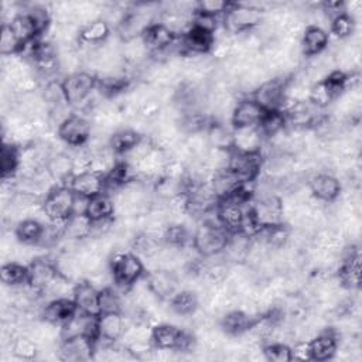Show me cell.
<instances>
[{"mask_svg": "<svg viewBox=\"0 0 362 362\" xmlns=\"http://www.w3.org/2000/svg\"><path fill=\"white\" fill-rule=\"evenodd\" d=\"M264 8L255 3H230L223 14V27L230 34H242L257 28L263 21Z\"/></svg>", "mask_w": 362, "mask_h": 362, "instance_id": "cell-1", "label": "cell"}, {"mask_svg": "<svg viewBox=\"0 0 362 362\" xmlns=\"http://www.w3.org/2000/svg\"><path fill=\"white\" fill-rule=\"evenodd\" d=\"M109 259V267L117 286L129 290L134 283L144 277V263L136 253L119 250Z\"/></svg>", "mask_w": 362, "mask_h": 362, "instance_id": "cell-2", "label": "cell"}, {"mask_svg": "<svg viewBox=\"0 0 362 362\" xmlns=\"http://www.w3.org/2000/svg\"><path fill=\"white\" fill-rule=\"evenodd\" d=\"M229 235L219 225L201 222L192 233V246L202 257L219 255L226 247Z\"/></svg>", "mask_w": 362, "mask_h": 362, "instance_id": "cell-3", "label": "cell"}, {"mask_svg": "<svg viewBox=\"0 0 362 362\" xmlns=\"http://www.w3.org/2000/svg\"><path fill=\"white\" fill-rule=\"evenodd\" d=\"M96 75L89 71H79L76 74L64 76L62 79L66 100L76 110H81L83 107L86 100L96 89Z\"/></svg>", "mask_w": 362, "mask_h": 362, "instance_id": "cell-4", "label": "cell"}, {"mask_svg": "<svg viewBox=\"0 0 362 362\" xmlns=\"http://www.w3.org/2000/svg\"><path fill=\"white\" fill-rule=\"evenodd\" d=\"M75 192L68 185L55 187L44 199L42 206L51 222L65 223L72 215Z\"/></svg>", "mask_w": 362, "mask_h": 362, "instance_id": "cell-5", "label": "cell"}, {"mask_svg": "<svg viewBox=\"0 0 362 362\" xmlns=\"http://www.w3.org/2000/svg\"><path fill=\"white\" fill-rule=\"evenodd\" d=\"M92 133L90 119L86 115L74 112L58 129L57 136L64 144L71 147H82L88 143Z\"/></svg>", "mask_w": 362, "mask_h": 362, "instance_id": "cell-6", "label": "cell"}, {"mask_svg": "<svg viewBox=\"0 0 362 362\" xmlns=\"http://www.w3.org/2000/svg\"><path fill=\"white\" fill-rule=\"evenodd\" d=\"M262 163V153H240L232 150L228 170H230L242 182H253L260 175Z\"/></svg>", "mask_w": 362, "mask_h": 362, "instance_id": "cell-7", "label": "cell"}, {"mask_svg": "<svg viewBox=\"0 0 362 362\" xmlns=\"http://www.w3.org/2000/svg\"><path fill=\"white\" fill-rule=\"evenodd\" d=\"M250 208L262 228H270L284 223L281 198L277 194H267L259 197Z\"/></svg>", "mask_w": 362, "mask_h": 362, "instance_id": "cell-8", "label": "cell"}, {"mask_svg": "<svg viewBox=\"0 0 362 362\" xmlns=\"http://www.w3.org/2000/svg\"><path fill=\"white\" fill-rule=\"evenodd\" d=\"M307 185L313 194V197L324 204L335 202L339 198V194L342 191V185L339 178L335 174L327 173V171H318L313 174Z\"/></svg>", "mask_w": 362, "mask_h": 362, "instance_id": "cell-9", "label": "cell"}, {"mask_svg": "<svg viewBox=\"0 0 362 362\" xmlns=\"http://www.w3.org/2000/svg\"><path fill=\"white\" fill-rule=\"evenodd\" d=\"M95 339L86 335H76L69 338H61L58 345V358L68 362H79L93 359Z\"/></svg>", "mask_w": 362, "mask_h": 362, "instance_id": "cell-10", "label": "cell"}, {"mask_svg": "<svg viewBox=\"0 0 362 362\" xmlns=\"http://www.w3.org/2000/svg\"><path fill=\"white\" fill-rule=\"evenodd\" d=\"M288 78H272L266 81L255 90L253 99L264 110H280L286 98L284 88Z\"/></svg>", "mask_w": 362, "mask_h": 362, "instance_id": "cell-11", "label": "cell"}, {"mask_svg": "<svg viewBox=\"0 0 362 362\" xmlns=\"http://www.w3.org/2000/svg\"><path fill=\"white\" fill-rule=\"evenodd\" d=\"M214 44V34L194 24L181 35L182 55H204L209 54Z\"/></svg>", "mask_w": 362, "mask_h": 362, "instance_id": "cell-12", "label": "cell"}, {"mask_svg": "<svg viewBox=\"0 0 362 362\" xmlns=\"http://www.w3.org/2000/svg\"><path fill=\"white\" fill-rule=\"evenodd\" d=\"M264 113L266 110L253 98H243L238 100L233 107V112L230 116V124L233 127L259 126Z\"/></svg>", "mask_w": 362, "mask_h": 362, "instance_id": "cell-13", "label": "cell"}, {"mask_svg": "<svg viewBox=\"0 0 362 362\" xmlns=\"http://www.w3.org/2000/svg\"><path fill=\"white\" fill-rule=\"evenodd\" d=\"M58 274L54 259H49L47 256H40L34 259L28 264V286L37 290L38 293H42V290L54 280V277Z\"/></svg>", "mask_w": 362, "mask_h": 362, "instance_id": "cell-14", "label": "cell"}, {"mask_svg": "<svg viewBox=\"0 0 362 362\" xmlns=\"http://www.w3.org/2000/svg\"><path fill=\"white\" fill-rule=\"evenodd\" d=\"M245 209H246L245 205H242L230 198L219 199L216 204V216H218L219 225L228 233L239 232Z\"/></svg>", "mask_w": 362, "mask_h": 362, "instance_id": "cell-15", "label": "cell"}, {"mask_svg": "<svg viewBox=\"0 0 362 362\" xmlns=\"http://www.w3.org/2000/svg\"><path fill=\"white\" fill-rule=\"evenodd\" d=\"M264 136L257 126L233 127L232 150L240 153H262Z\"/></svg>", "mask_w": 362, "mask_h": 362, "instance_id": "cell-16", "label": "cell"}, {"mask_svg": "<svg viewBox=\"0 0 362 362\" xmlns=\"http://www.w3.org/2000/svg\"><path fill=\"white\" fill-rule=\"evenodd\" d=\"M146 280L150 288L154 291V294L163 301H168L180 290L178 288L180 279L177 273H173V272L153 270V272H148V274L146 276Z\"/></svg>", "mask_w": 362, "mask_h": 362, "instance_id": "cell-17", "label": "cell"}, {"mask_svg": "<svg viewBox=\"0 0 362 362\" xmlns=\"http://www.w3.org/2000/svg\"><path fill=\"white\" fill-rule=\"evenodd\" d=\"M72 300L76 308L89 315H99V290L89 281L81 280L75 284Z\"/></svg>", "mask_w": 362, "mask_h": 362, "instance_id": "cell-18", "label": "cell"}, {"mask_svg": "<svg viewBox=\"0 0 362 362\" xmlns=\"http://www.w3.org/2000/svg\"><path fill=\"white\" fill-rule=\"evenodd\" d=\"M177 38L178 37L161 23H153L143 34V40L150 51V55L168 49L170 47H173Z\"/></svg>", "mask_w": 362, "mask_h": 362, "instance_id": "cell-19", "label": "cell"}, {"mask_svg": "<svg viewBox=\"0 0 362 362\" xmlns=\"http://www.w3.org/2000/svg\"><path fill=\"white\" fill-rule=\"evenodd\" d=\"M127 327L122 313H103L98 315V337L110 342H119Z\"/></svg>", "mask_w": 362, "mask_h": 362, "instance_id": "cell-20", "label": "cell"}, {"mask_svg": "<svg viewBox=\"0 0 362 362\" xmlns=\"http://www.w3.org/2000/svg\"><path fill=\"white\" fill-rule=\"evenodd\" d=\"M329 37L325 28L308 25L300 37V49L305 57H315L328 48Z\"/></svg>", "mask_w": 362, "mask_h": 362, "instance_id": "cell-21", "label": "cell"}, {"mask_svg": "<svg viewBox=\"0 0 362 362\" xmlns=\"http://www.w3.org/2000/svg\"><path fill=\"white\" fill-rule=\"evenodd\" d=\"M75 194H81L85 197H93L105 191V178L100 174L93 171H85L81 174H75L69 178L66 184Z\"/></svg>", "mask_w": 362, "mask_h": 362, "instance_id": "cell-22", "label": "cell"}, {"mask_svg": "<svg viewBox=\"0 0 362 362\" xmlns=\"http://www.w3.org/2000/svg\"><path fill=\"white\" fill-rule=\"evenodd\" d=\"M76 311L78 308L72 298H55L45 303L41 311V317L55 325L62 327Z\"/></svg>", "mask_w": 362, "mask_h": 362, "instance_id": "cell-23", "label": "cell"}, {"mask_svg": "<svg viewBox=\"0 0 362 362\" xmlns=\"http://www.w3.org/2000/svg\"><path fill=\"white\" fill-rule=\"evenodd\" d=\"M310 342L311 359L314 361H328L335 358V352L338 348V337L332 331H322L315 335Z\"/></svg>", "mask_w": 362, "mask_h": 362, "instance_id": "cell-24", "label": "cell"}, {"mask_svg": "<svg viewBox=\"0 0 362 362\" xmlns=\"http://www.w3.org/2000/svg\"><path fill=\"white\" fill-rule=\"evenodd\" d=\"M45 168L58 185H66L68 180L74 175V158L65 151L55 153L48 158Z\"/></svg>", "mask_w": 362, "mask_h": 362, "instance_id": "cell-25", "label": "cell"}, {"mask_svg": "<svg viewBox=\"0 0 362 362\" xmlns=\"http://www.w3.org/2000/svg\"><path fill=\"white\" fill-rule=\"evenodd\" d=\"M58 274L72 283L85 280V272L75 252H59L54 259Z\"/></svg>", "mask_w": 362, "mask_h": 362, "instance_id": "cell-26", "label": "cell"}, {"mask_svg": "<svg viewBox=\"0 0 362 362\" xmlns=\"http://www.w3.org/2000/svg\"><path fill=\"white\" fill-rule=\"evenodd\" d=\"M8 25L11 27L13 33L16 34L18 41L23 44V47L25 44L35 41L41 35V30L38 28L37 23L31 18V16H28L24 11L17 14Z\"/></svg>", "mask_w": 362, "mask_h": 362, "instance_id": "cell-27", "label": "cell"}, {"mask_svg": "<svg viewBox=\"0 0 362 362\" xmlns=\"http://www.w3.org/2000/svg\"><path fill=\"white\" fill-rule=\"evenodd\" d=\"M240 184H242V181L228 168L215 171L209 181V185H211L214 194L216 195L218 201L230 197L239 188Z\"/></svg>", "mask_w": 362, "mask_h": 362, "instance_id": "cell-28", "label": "cell"}, {"mask_svg": "<svg viewBox=\"0 0 362 362\" xmlns=\"http://www.w3.org/2000/svg\"><path fill=\"white\" fill-rule=\"evenodd\" d=\"M256 318L250 317L249 314L243 313L239 308H233L229 310L228 313H225L221 318V328L232 337H239L240 334H243L245 331H247L252 325V322Z\"/></svg>", "mask_w": 362, "mask_h": 362, "instance_id": "cell-29", "label": "cell"}, {"mask_svg": "<svg viewBox=\"0 0 362 362\" xmlns=\"http://www.w3.org/2000/svg\"><path fill=\"white\" fill-rule=\"evenodd\" d=\"M170 308L177 317L188 318L199 307V298L195 291L188 288L178 290L170 300Z\"/></svg>", "mask_w": 362, "mask_h": 362, "instance_id": "cell-30", "label": "cell"}, {"mask_svg": "<svg viewBox=\"0 0 362 362\" xmlns=\"http://www.w3.org/2000/svg\"><path fill=\"white\" fill-rule=\"evenodd\" d=\"M86 216L90 221L110 219L115 218V201L113 197L107 192H100L89 198Z\"/></svg>", "mask_w": 362, "mask_h": 362, "instance_id": "cell-31", "label": "cell"}, {"mask_svg": "<svg viewBox=\"0 0 362 362\" xmlns=\"http://www.w3.org/2000/svg\"><path fill=\"white\" fill-rule=\"evenodd\" d=\"M89 151V170L100 174V175H106L119 160H116V153L110 148V146H105L100 148H95V150H88Z\"/></svg>", "mask_w": 362, "mask_h": 362, "instance_id": "cell-32", "label": "cell"}, {"mask_svg": "<svg viewBox=\"0 0 362 362\" xmlns=\"http://www.w3.org/2000/svg\"><path fill=\"white\" fill-rule=\"evenodd\" d=\"M112 28L107 25V23L102 18L95 20L92 23L85 24L81 27L79 33V42L88 44V45H99L105 42L110 37Z\"/></svg>", "mask_w": 362, "mask_h": 362, "instance_id": "cell-33", "label": "cell"}, {"mask_svg": "<svg viewBox=\"0 0 362 362\" xmlns=\"http://www.w3.org/2000/svg\"><path fill=\"white\" fill-rule=\"evenodd\" d=\"M208 144L212 148H223V150H232V134L233 129L230 130L226 123L211 120L205 130Z\"/></svg>", "mask_w": 362, "mask_h": 362, "instance_id": "cell-34", "label": "cell"}, {"mask_svg": "<svg viewBox=\"0 0 362 362\" xmlns=\"http://www.w3.org/2000/svg\"><path fill=\"white\" fill-rule=\"evenodd\" d=\"M92 221L86 215H71L64 223V238L71 240H85L90 238Z\"/></svg>", "mask_w": 362, "mask_h": 362, "instance_id": "cell-35", "label": "cell"}, {"mask_svg": "<svg viewBox=\"0 0 362 362\" xmlns=\"http://www.w3.org/2000/svg\"><path fill=\"white\" fill-rule=\"evenodd\" d=\"M0 279L4 286H24L28 283V266L20 262H4L0 270Z\"/></svg>", "mask_w": 362, "mask_h": 362, "instance_id": "cell-36", "label": "cell"}, {"mask_svg": "<svg viewBox=\"0 0 362 362\" xmlns=\"http://www.w3.org/2000/svg\"><path fill=\"white\" fill-rule=\"evenodd\" d=\"M20 165V147L13 143H3L1 147V177L11 180L17 175Z\"/></svg>", "mask_w": 362, "mask_h": 362, "instance_id": "cell-37", "label": "cell"}, {"mask_svg": "<svg viewBox=\"0 0 362 362\" xmlns=\"http://www.w3.org/2000/svg\"><path fill=\"white\" fill-rule=\"evenodd\" d=\"M141 134H139L136 130L130 127H122L117 132H115L110 137L109 146L116 154H126L132 150V147L139 141Z\"/></svg>", "mask_w": 362, "mask_h": 362, "instance_id": "cell-38", "label": "cell"}, {"mask_svg": "<svg viewBox=\"0 0 362 362\" xmlns=\"http://www.w3.org/2000/svg\"><path fill=\"white\" fill-rule=\"evenodd\" d=\"M42 228H44L42 222L28 218V219L18 222L14 226V233H16L17 239L23 243L37 245L40 240V236L42 233Z\"/></svg>", "mask_w": 362, "mask_h": 362, "instance_id": "cell-39", "label": "cell"}, {"mask_svg": "<svg viewBox=\"0 0 362 362\" xmlns=\"http://www.w3.org/2000/svg\"><path fill=\"white\" fill-rule=\"evenodd\" d=\"M10 352L16 359L21 361H31L38 358L40 348L38 345L25 334H20L14 338L10 346Z\"/></svg>", "mask_w": 362, "mask_h": 362, "instance_id": "cell-40", "label": "cell"}, {"mask_svg": "<svg viewBox=\"0 0 362 362\" xmlns=\"http://www.w3.org/2000/svg\"><path fill=\"white\" fill-rule=\"evenodd\" d=\"M287 124L286 120V115L280 110H266L263 119L259 123V130L262 132V134L267 139L273 137L274 134H277L279 132L284 130Z\"/></svg>", "mask_w": 362, "mask_h": 362, "instance_id": "cell-41", "label": "cell"}, {"mask_svg": "<svg viewBox=\"0 0 362 362\" xmlns=\"http://www.w3.org/2000/svg\"><path fill=\"white\" fill-rule=\"evenodd\" d=\"M40 92L42 95V99H44L48 110L52 109V107H57V106L68 103L65 92H64L62 81H57V79L55 81H49V82L42 85Z\"/></svg>", "mask_w": 362, "mask_h": 362, "instance_id": "cell-42", "label": "cell"}, {"mask_svg": "<svg viewBox=\"0 0 362 362\" xmlns=\"http://www.w3.org/2000/svg\"><path fill=\"white\" fill-rule=\"evenodd\" d=\"M331 33L339 40H349L356 30V20L346 13H342L329 21Z\"/></svg>", "mask_w": 362, "mask_h": 362, "instance_id": "cell-43", "label": "cell"}, {"mask_svg": "<svg viewBox=\"0 0 362 362\" xmlns=\"http://www.w3.org/2000/svg\"><path fill=\"white\" fill-rule=\"evenodd\" d=\"M23 49V44L18 41L8 24H1L0 31V52L3 57L18 55Z\"/></svg>", "mask_w": 362, "mask_h": 362, "instance_id": "cell-44", "label": "cell"}, {"mask_svg": "<svg viewBox=\"0 0 362 362\" xmlns=\"http://www.w3.org/2000/svg\"><path fill=\"white\" fill-rule=\"evenodd\" d=\"M99 311L103 313H122L123 311V297L113 290V287L99 291Z\"/></svg>", "mask_w": 362, "mask_h": 362, "instance_id": "cell-45", "label": "cell"}, {"mask_svg": "<svg viewBox=\"0 0 362 362\" xmlns=\"http://www.w3.org/2000/svg\"><path fill=\"white\" fill-rule=\"evenodd\" d=\"M335 100L334 93L331 92V89L328 88L325 81H320L315 82L310 86V96H308V102H311L314 106L317 107H327L329 103H332Z\"/></svg>", "mask_w": 362, "mask_h": 362, "instance_id": "cell-46", "label": "cell"}, {"mask_svg": "<svg viewBox=\"0 0 362 362\" xmlns=\"http://www.w3.org/2000/svg\"><path fill=\"white\" fill-rule=\"evenodd\" d=\"M263 354L266 361L272 362H288L293 361L290 345L283 342H267L263 345Z\"/></svg>", "mask_w": 362, "mask_h": 362, "instance_id": "cell-47", "label": "cell"}, {"mask_svg": "<svg viewBox=\"0 0 362 362\" xmlns=\"http://www.w3.org/2000/svg\"><path fill=\"white\" fill-rule=\"evenodd\" d=\"M154 147H156V146H154V143H153V140H151L150 136H141V137L139 139V141L132 147V150L124 154V157H126L124 161L129 163V164H132V165H134V164L139 163L141 158H144Z\"/></svg>", "mask_w": 362, "mask_h": 362, "instance_id": "cell-48", "label": "cell"}, {"mask_svg": "<svg viewBox=\"0 0 362 362\" xmlns=\"http://www.w3.org/2000/svg\"><path fill=\"white\" fill-rule=\"evenodd\" d=\"M229 6L230 3L225 0H201L197 3V13L211 16V17H218V16H223L229 8Z\"/></svg>", "mask_w": 362, "mask_h": 362, "instance_id": "cell-49", "label": "cell"}, {"mask_svg": "<svg viewBox=\"0 0 362 362\" xmlns=\"http://www.w3.org/2000/svg\"><path fill=\"white\" fill-rule=\"evenodd\" d=\"M291 358L296 361H311L310 342L308 341H294L290 345Z\"/></svg>", "mask_w": 362, "mask_h": 362, "instance_id": "cell-50", "label": "cell"}, {"mask_svg": "<svg viewBox=\"0 0 362 362\" xmlns=\"http://www.w3.org/2000/svg\"><path fill=\"white\" fill-rule=\"evenodd\" d=\"M89 204V197L75 194L74 197V206H72V215H86Z\"/></svg>", "mask_w": 362, "mask_h": 362, "instance_id": "cell-51", "label": "cell"}]
</instances>
